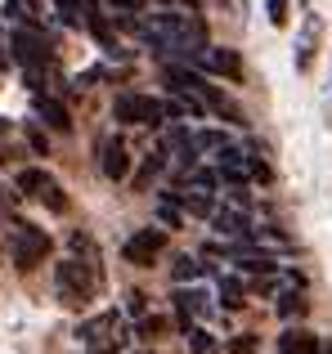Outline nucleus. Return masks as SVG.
I'll return each instance as SVG.
<instances>
[{
    "label": "nucleus",
    "instance_id": "f257e3e1",
    "mask_svg": "<svg viewBox=\"0 0 332 354\" xmlns=\"http://www.w3.org/2000/svg\"><path fill=\"white\" fill-rule=\"evenodd\" d=\"M135 32L144 36L158 50H175V54H202L207 50V27L193 9H166V14H153L144 23H135Z\"/></svg>",
    "mask_w": 332,
    "mask_h": 354
},
{
    "label": "nucleus",
    "instance_id": "f03ea898",
    "mask_svg": "<svg viewBox=\"0 0 332 354\" xmlns=\"http://www.w3.org/2000/svg\"><path fill=\"white\" fill-rule=\"evenodd\" d=\"M99 287V269L90 265V260L81 256H63L59 265H54V292H59L63 305H72V310H81V305L95 296Z\"/></svg>",
    "mask_w": 332,
    "mask_h": 354
},
{
    "label": "nucleus",
    "instance_id": "7ed1b4c3",
    "mask_svg": "<svg viewBox=\"0 0 332 354\" xmlns=\"http://www.w3.org/2000/svg\"><path fill=\"white\" fill-rule=\"evenodd\" d=\"M14 59L23 63L27 86L41 95V86H45V68H50V41H45L41 32H32V27H18V32H14Z\"/></svg>",
    "mask_w": 332,
    "mask_h": 354
},
{
    "label": "nucleus",
    "instance_id": "20e7f679",
    "mask_svg": "<svg viewBox=\"0 0 332 354\" xmlns=\"http://www.w3.org/2000/svg\"><path fill=\"white\" fill-rule=\"evenodd\" d=\"M113 117L122 121V126H162L166 104H162V99H149V95H135V90H126V95L113 99Z\"/></svg>",
    "mask_w": 332,
    "mask_h": 354
},
{
    "label": "nucleus",
    "instance_id": "39448f33",
    "mask_svg": "<svg viewBox=\"0 0 332 354\" xmlns=\"http://www.w3.org/2000/svg\"><path fill=\"white\" fill-rule=\"evenodd\" d=\"M18 189H23L27 198H36L45 211H54V216L68 211V193L59 189V180L45 175V171H36V166H23V171H18Z\"/></svg>",
    "mask_w": 332,
    "mask_h": 354
},
{
    "label": "nucleus",
    "instance_id": "423d86ee",
    "mask_svg": "<svg viewBox=\"0 0 332 354\" xmlns=\"http://www.w3.org/2000/svg\"><path fill=\"white\" fill-rule=\"evenodd\" d=\"M14 242H9V251H14V260H18V269H32L36 260H45L50 256V238L41 234V229H32V225H23V220H14Z\"/></svg>",
    "mask_w": 332,
    "mask_h": 354
},
{
    "label": "nucleus",
    "instance_id": "0eeeda50",
    "mask_svg": "<svg viewBox=\"0 0 332 354\" xmlns=\"http://www.w3.org/2000/svg\"><path fill=\"white\" fill-rule=\"evenodd\" d=\"M86 346H95V350H113L117 341H122V314L117 310H108V314H99V319H90V323H81V332H77Z\"/></svg>",
    "mask_w": 332,
    "mask_h": 354
},
{
    "label": "nucleus",
    "instance_id": "6e6552de",
    "mask_svg": "<svg viewBox=\"0 0 332 354\" xmlns=\"http://www.w3.org/2000/svg\"><path fill=\"white\" fill-rule=\"evenodd\" d=\"M162 247H166V234L162 229H140V234H131L126 238V247H122V260H131V265H153V260L162 256Z\"/></svg>",
    "mask_w": 332,
    "mask_h": 354
},
{
    "label": "nucleus",
    "instance_id": "1a4fd4ad",
    "mask_svg": "<svg viewBox=\"0 0 332 354\" xmlns=\"http://www.w3.org/2000/svg\"><path fill=\"white\" fill-rule=\"evenodd\" d=\"M211 229L220 238H247V211L243 207H211Z\"/></svg>",
    "mask_w": 332,
    "mask_h": 354
},
{
    "label": "nucleus",
    "instance_id": "9d476101",
    "mask_svg": "<svg viewBox=\"0 0 332 354\" xmlns=\"http://www.w3.org/2000/svg\"><path fill=\"white\" fill-rule=\"evenodd\" d=\"M99 166H104V175H108L113 184H122L126 175H131V153H126L122 139H108V144H104V157H99Z\"/></svg>",
    "mask_w": 332,
    "mask_h": 354
},
{
    "label": "nucleus",
    "instance_id": "9b49d317",
    "mask_svg": "<svg viewBox=\"0 0 332 354\" xmlns=\"http://www.w3.org/2000/svg\"><path fill=\"white\" fill-rule=\"evenodd\" d=\"M36 117H41L50 130H59V135H68V130H72L68 108H63L59 99H50V95H36Z\"/></svg>",
    "mask_w": 332,
    "mask_h": 354
},
{
    "label": "nucleus",
    "instance_id": "f8f14e48",
    "mask_svg": "<svg viewBox=\"0 0 332 354\" xmlns=\"http://www.w3.org/2000/svg\"><path fill=\"white\" fill-rule=\"evenodd\" d=\"M202 63H207L211 72H220V77H229V81H243V59H238L234 50H202Z\"/></svg>",
    "mask_w": 332,
    "mask_h": 354
},
{
    "label": "nucleus",
    "instance_id": "ddd939ff",
    "mask_svg": "<svg viewBox=\"0 0 332 354\" xmlns=\"http://www.w3.org/2000/svg\"><path fill=\"white\" fill-rule=\"evenodd\" d=\"M175 305H180V328H189V319L207 314V292L189 287V292H175Z\"/></svg>",
    "mask_w": 332,
    "mask_h": 354
},
{
    "label": "nucleus",
    "instance_id": "4468645a",
    "mask_svg": "<svg viewBox=\"0 0 332 354\" xmlns=\"http://www.w3.org/2000/svg\"><path fill=\"white\" fill-rule=\"evenodd\" d=\"M198 95L207 99V108H216V113L225 117V121H243V113H238V104H234V99H225V95H220V90H211L207 81H202V86H198Z\"/></svg>",
    "mask_w": 332,
    "mask_h": 354
},
{
    "label": "nucleus",
    "instance_id": "2eb2a0df",
    "mask_svg": "<svg viewBox=\"0 0 332 354\" xmlns=\"http://www.w3.org/2000/svg\"><path fill=\"white\" fill-rule=\"evenodd\" d=\"M324 346H319L310 332H283V341H279V354H319Z\"/></svg>",
    "mask_w": 332,
    "mask_h": 354
},
{
    "label": "nucleus",
    "instance_id": "dca6fc26",
    "mask_svg": "<svg viewBox=\"0 0 332 354\" xmlns=\"http://www.w3.org/2000/svg\"><path fill=\"white\" fill-rule=\"evenodd\" d=\"M86 27L95 32V41L104 45V50H117V36H113V27H108V18L99 14V9H90V14H86Z\"/></svg>",
    "mask_w": 332,
    "mask_h": 354
},
{
    "label": "nucleus",
    "instance_id": "f3484780",
    "mask_svg": "<svg viewBox=\"0 0 332 354\" xmlns=\"http://www.w3.org/2000/svg\"><path fill=\"white\" fill-rule=\"evenodd\" d=\"M234 265L247 269V274H274V260L265 251H243V256H234Z\"/></svg>",
    "mask_w": 332,
    "mask_h": 354
},
{
    "label": "nucleus",
    "instance_id": "a211bd4d",
    "mask_svg": "<svg viewBox=\"0 0 332 354\" xmlns=\"http://www.w3.org/2000/svg\"><path fill=\"white\" fill-rule=\"evenodd\" d=\"M220 301H225L229 310H243V305H247L243 283H238V278H220Z\"/></svg>",
    "mask_w": 332,
    "mask_h": 354
},
{
    "label": "nucleus",
    "instance_id": "6ab92c4d",
    "mask_svg": "<svg viewBox=\"0 0 332 354\" xmlns=\"http://www.w3.org/2000/svg\"><path fill=\"white\" fill-rule=\"evenodd\" d=\"M81 9H86L81 0H59V23L63 27H81V23H86V14H81Z\"/></svg>",
    "mask_w": 332,
    "mask_h": 354
},
{
    "label": "nucleus",
    "instance_id": "aec40b11",
    "mask_svg": "<svg viewBox=\"0 0 332 354\" xmlns=\"http://www.w3.org/2000/svg\"><path fill=\"white\" fill-rule=\"evenodd\" d=\"M193 144L207 148V153H220V148L229 144V135H225V130H198V135H193Z\"/></svg>",
    "mask_w": 332,
    "mask_h": 354
},
{
    "label": "nucleus",
    "instance_id": "412c9836",
    "mask_svg": "<svg viewBox=\"0 0 332 354\" xmlns=\"http://www.w3.org/2000/svg\"><path fill=\"white\" fill-rule=\"evenodd\" d=\"M184 337H189V350L193 354H211V337L202 328H193V323H189V328H184Z\"/></svg>",
    "mask_w": 332,
    "mask_h": 354
},
{
    "label": "nucleus",
    "instance_id": "4be33fe9",
    "mask_svg": "<svg viewBox=\"0 0 332 354\" xmlns=\"http://www.w3.org/2000/svg\"><path fill=\"white\" fill-rule=\"evenodd\" d=\"M301 310H306V301H301L297 292H283V301H279V314H283V319H292V314H301Z\"/></svg>",
    "mask_w": 332,
    "mask_h": 354
},
{
    "label": "nucleus",
    "instance_id": "5701e85b",
    "mask_svg": "<svg viewBox=\"0 0 332 354\" xmlns=\"http://www.w3.org/2000/svg\"><path fill=\"white\" fill-rule=\"evenodd\" d=\"M265 14H270L274 27H288V0H270V5H265Z\"/></svg>",
    "mask_w": 332,
    "mask_h": 354
},
{
    "label": "nucleus",
    "instance_id": "b1692460",
    "mask_svg": "<svg viewBox=\"0 0 332 354\" xmlns=\"http://www.w3.org/2000/svg\"><path fill=\"white\" fill-rule=\"evenodd\" d=\"M162 332H166V323L158 319V314H149V319H144V323H140V337H144V341H153V337H162Z\"/></svg>",
    "mask_w": 332,
    "mask_h": 354
},
{
    "label": "nucleus",
    "instance_id": "393cba45",
    "mask_svg": "<svg viewBox=\"0 0 332 354\" xmlns=\"http://www.w3.org/2000/svg\"><path fill=\"white\" fill-rule=\"evenodd\" d=\"M198 274H202V265H198V260H189V256L175 265V283H184V278H198Z\"/></svg>",
    "mask_w": 332,
    "mask_h": 354
},
{
    "label": "nucleus",
    "instance_id": "a878e982",
    "mask_svg": "<svg viewBox=\"0 0 332 354\" xmlns=\"http://www.w3.org/2000/svg\"><path fill=\"white\" fill-rule=\"evenodd\" d=\"M193 189H198V193H207V198H211V193H216V175L198 171V175H193Z\"/></svg>",
    "mask_w": 332,
    "mask_h": 354
},
{
    "label": "nucleus",
    "instance_id": "bb28decb",
    "mask_svg": "<svg viewBox=\"0 0 332 354\" xmlns=\"http://www.w3.org/2000/svg\"><path fill=\"white\" fill-rule=\"evenodd\" d=\"M252 350H256V337H234L225 354H252Z\"/></svg>",
    "mask_w": 332,
    "mask_h": 354
},
{
    "label": "nucleus",
    "instance_id": "cd10ccee",
    "mask_svg": "<svg viewBox=\"0 0 332 354\" xmlns=\"http://www.w3.org/2000/svg\"><path fill=\"white\" fill-rule=\"evenodd\" d=\"M108 5H113V9H122V14H140V9L149 5V0H108Z\"/></svg>",
    "mask_w": 332,
    "mask_h": 354
},
{
    "label": "nucleus",
    "instance_id": "c85d7f7f",
    "mask_svg": "<svg viewBox=\"0 0 332 354\" xmlns=\"http://www.w3.org/2000/svg\"><path fill=\"white\" fill-rule=\"evenodd\" d=\"M126 310H131V314H144V310H149V301H144V292H131V296H126Z\"/></svg>",
    "mask_w": 332,
    "mask_h": 354
},
{
    "label": "nucleus",
    "instance_id": "c756f323",
    "mask_svg": "<svg viewBox=\"0 0 332 354\" xmlns=\"http://www.w3.org/2000/svg\"><path fill=\"white\" fill-rule=\"evenodd\" d=\"M27 139H32V148H36V153H50V144H45V135H41V130H27Z\"/></svg>",
    "mask_w": 332,
    "mask_h": 354
}]
</instances>
